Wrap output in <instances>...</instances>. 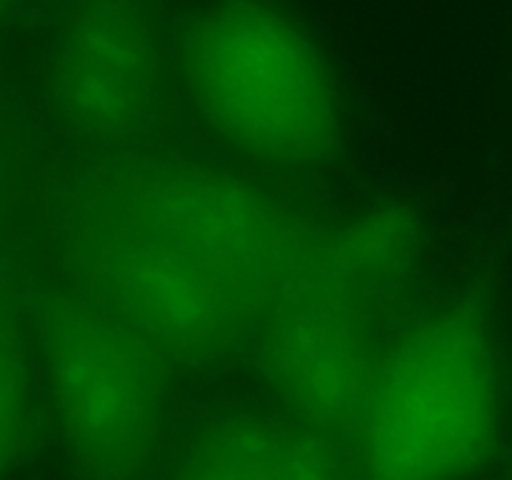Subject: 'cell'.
Segmentation results:
<instances>
[{
	"mask_svg": "<svg viewBox=\"0 0 512 480\" xmlns=\"http://www.w3.org/2000/svg\"><path fill=\"white\" fill-rule=\"evenodd\" d=\"M423 263V220L408 205L325 223L248 350L275 408L353 455L370 385L418 308Z\"/></svg>",
	"mask_w": 512,
	"mask_h": 480,
	"instance_id": "obj_1",
	"label": "cell"
},
{
	"mask_svg": "<svg viewBox=\"0 0 512 480\" xmlns=\"http://www.w3.org/2000/svg\"><path fill=\"white\" fill-rule=\"evenodd\" d=\"M178 98L200 133L270 173L333 168L350 110L313 30L275 0H213L173 38Z\"/></svg>",
	"mask_w": 512,
	"mask_h": 480,
	"instance_id": "obj_2",
	"label": "cell"
},
{
	"mask_svg": "<svg viewBox=\"0 0 512 480\" xmlns=\"http://www.w3.org/2000/svg\"><path fill=\"white\" fill-rule=\"evenodd\" d=\"M505 358L493 300L458 288L390 343L353 440V480H468L503 438Z\"/></svg>",
	"mask_w": 512,
	"mask_h": 480,
	"instance_id": "obj_3",
	"label": "cell"
},
{
	"mask_svg": "<svg viewBox=\"0 0 512 480\" xmlns=\"http://www.w3.org/2000/svg\"><path fill=\"white\" fill-rule=\"evenodd\" d=\"M35 353L75 480L153 478L175 365L70 278L40 288Z\"/></svg>",
	"mask_w": 512,
	"mask_h": 480,
	"instance_id": "obj_4",
	"label": "cell"
},
{
	"mask_svg": "<svg viewBox=\"0 0 512 480\" xmlns=\"http://www.w3.org/2000/svg\"><path fill=\"white\" fill-rule=\"evenodd\" d=\"M270 313L325 223L228 165L195 155L115 158L80 188Z\"/></svg>",
	"mask_w": 512,
	"mask_h": 480,
	"instance_id": "obj_5",
	"label": "cell"
},
{
	"mask_svg": "<svg viewBox=\"0 0 512 480\" xmlns=\"http://www.w3.org/2000/svg\"><path fill=\"white\" fill-rule=\"evenodd\" d=\"M65 278L133 325L175 368L248 355L263 310L98 200L78 193L65 230Z\"/></svg>",
	"mask_w": 512,
	"mask_h": 480,
	"instance_id": "obj_6",
	"label": "cell"
},
{
	"mask_svg": "<svg viewBox=\"0 0 512 480\" xmlns=\"http://www.w3.org/2000/svg\"><path fill=\"white\" fill-rule=\"evenodd\" d=\"M50 98L88 148L113 160L153 150L178 100L160 0H65Z\"/></svg>",
	"mask_w": 512,
	"mask_h": 480,
	"instance_id": "obj_7",
	"label": "cell"
},
{
	"mask_svg": "<svg viewBox=\"0 0 512 480\" xmlns=\"http://www.w3.org/2000/svg\"><path fill=\"white\" fill-rule=\"evenodd\" d=\"M173 480H353V455L273 410H240L205 428Z\"/></svg>",
	"mask_w": 512,
	"mask_h": 480,
	"instance_id": "obj_8",
	"label": "cell"
},
{
	"mask_svg": "<svg viewBox=\"0 0 512 480\" xmlns=\"http://www.w3.org/2000/svg\"><path fill=\"white\" fill-rule=\"evenodd\" d=\"M30 343L20 313L0 293V480L13 468L28 428Z\"/></svg>",
	"mask_w": 512,
	"mask_h": 480,
	"instance_id": "obj_9",
	"label": "cell"
},
{
	"mask_svg": "<svg viewBox=\"0 0 512 480\" xmlns=\"http://www.w3.org/2000/svg\"><path fill=\"white\" fill-rule=\"evenodd\" d=\"M20 5V0H0V20L8 18L15 8Z\"/></svg>",
	"mask_w": 512,
	"mask_h": 480,
	"instance_id": "obj_10",
	"label": "cell"
},
{
	"mask_svg": "<svg viewBox=\"0 0 512 480\" xmlns=\"http://www.w3.org/2000/svg\"><path fill=\"white\" fill-rule=\"evenodd\" d=\"M510 480H512V478H510Z\"/></svg>",
	"mask_w": 512,
	"mask_h": 480,
	"instance_id": "obj_11",
	"label": "cell"
}]
</instances>
